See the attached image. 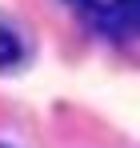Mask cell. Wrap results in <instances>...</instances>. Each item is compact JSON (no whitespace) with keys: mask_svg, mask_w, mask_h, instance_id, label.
I'll list each match as a JSON object with an SVG mask.
<instances>
[{"mask_svg":"<svg viewBox=\"0 0 140 148\" xmlns=\"http://www.w3.org/2000/svg\"><path fill=\"white\" fill-rule=\"evenodd\" d=\"M64 4H72V8H92V0H64Z\"/></svg>","mask_w":140,"mask_h":148,"instance_id":"3","label":"cell"},{"mask_svg":"<svg viewBox=\"0 0 140 148\" xmlns=\"http://www.w3.org/2000/svg\"><path fill=\"white\" fill-rule=\"evenodd\" d=\"M20 56H24V40L8 24H0V72H4V68H16Z\"/></svg>","mask_w":140,"mask_h":148,"instance_id":"2","label":"cell"},{"mask_svg":"<svg viewBox=\"0 0 140 148\" xmlns=\"http://www.w3.org/2000/svg\"><path fill=\"white\" fill-rule=\"evenodd\" d=\"M0 148H4V144H0Z\"/></svg>","mask_w":140,"mask_h":148,"instance_id":"4","label":"cell"},{"mask_svg":"<svg viewBox=\"0 0 140 148\" xmlns=\"http://www.w3.org/2000/svg\"><path fill=\"white\" fill-rule=\"evenodd\" d=\"M100 28L112 36H140V0H108L100 12Z\"/></svg>","mask_w":140,"mask_h":148,"instance_id":"1","label":"cell"}]
</instances>
